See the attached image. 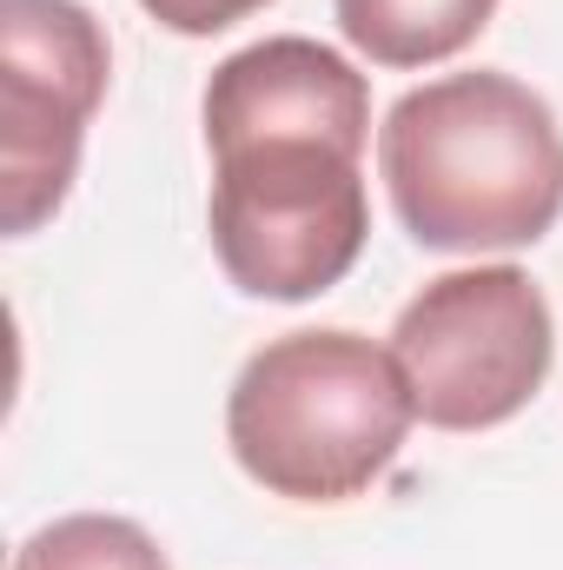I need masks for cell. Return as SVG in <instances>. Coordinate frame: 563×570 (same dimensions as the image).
<instances>
[{
	"label": "cell",
	"instance_id": "6da1fadb",
	"mask_svg": "<svg viewBox=\"0 0 563 570\" xmlns=\"http://www.w3.org/2000/svg\"><path fill=\"white\" fill-rule=\"evenodd\" d=\"M378 173L431 253H517L563 213V134L544 94L511 73H444L378 127Z\"/></svg>",
	"mask_w": 563,
	"mask_h": 570
},
{
	"label": "cell",
	"instance_id": "7a4b0ae2",
	"mask_svg": "<svg viewBox=\"0 0 563 570\" xmlns=\"http://www.w3.org/2000/svg\"><path fill=\"white\" fill-rule=\"evenodd\" d=\"M418 419L392 345L365 332H285L259 345L226 392V444L253 484L292 504H345L372 491Z\"/></svg>",
	"mask_w": 563,
	"mask_h": 570
},
{
	"label": "cell",
	"instance_id": "3957f363",
	"mask_svg": "<svg viewBox=\"0 0 563 570\" xmlns=\"http://www.w3.org/2000/svg\"><path fill=\"white\" fill-rule=\"evenodd\" d=\"M213 253L246 298H318L345 279L372 233L365 146L325 134H246L213 140Z\"/></svg>",
	"mask_w": 563,
	"mask_h": 570
},
{
	"label": "cell",
	"instance_id": "277c9868",
	"mask_svg": "<svg viewBox=\"0 0 563 570\" xmlns=\"http://www.w3.org/2000/svg\"><path fill=\"white\" fill-rule=\"evenodd\" d=\"M392 352L412 379L424 425L491 431L544 392L557 358V325L531 273L471 266L431 279L398 312Z\"/></svg>",
	"mask_w": 563,
	"mask_h": 570
},
{
	"label": "cell",
	"instance_id": "5b68a950",
	"mask_svg": "<svg viewBox=\"0 0 563 570\" xmlns=\"http://www.w3.org/2000/svg\"><path fill=\"white\" fill-rule=\"evenodd\" d=\"M113 47L80 0H0V233H40L80 173Z\"/></svg>",
	"mask_w": 563,
	"mask_h": 570
},
{
	"label": "cell",
	"instance_id": "8992f818",
	"mask_svg": "<svg viewBox=\"0 0 563 570\" xmlns=\"http://www.w3.org/2000/svg\"><path fill=\"white\" fill-rule=\"evenodd\" d=\"M246 134H325V140H372V87L365 73L305 40L273 33L239 53H226L206 80V146L246 140Z\"/></svg>",
	"mask_w": 563,
	"mask_h": 570
},
{
	"label": "cell",
	"instance_id": "52a82bcc",
	"mask_svg": "<svg viewBox=\"0 0 563 570\" xmlns=\"http://www.w3.org/2000/svg\"><path fill=\"white\" fill-rule=\"evenodd\" d=\"M332 13L372 67H437L491 27L497 0H332Z\"/></svg>",
	"mask_w": 563,
	"mask_h": 570
},
{
	"label": "cell",
	"instance_id": "ba28073f",
	"mask_svg": "<svg viewBox=\"0 0 563 570\" xmlns=\"http://www.w3.org/2000/svg\"><path fill=\"white\" fill-rule=\"evenodd\" d=\"M7 570H166V551L146 538L134 518H107V511H80V518H53L40 524Z\"/></svg>",
	"mask_w": 563,
	"mask_h": 570
},
{
	"label": "cell",
	"instance_id": "9c48e42d",
	"mask_svg": "<svg viewBox=\"0 0 563 570\" xmlns=\"http://www.w3.org/2000/svg\"><path fill=\"white\" fill-rule=\"evenodd\" d=\"M140 7L159 27H172V33H186V40H206V33H226V27L253 20V13L273 7V0H140Z\"/></svg>",
	"mask_w": 563,
	"mask_h": 570
}]
</instances>
